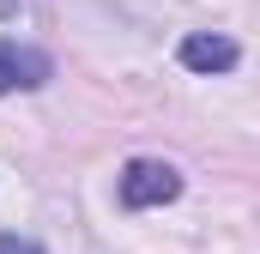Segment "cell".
I'll list each match as a JSON object with an SVG mask.
<instances>
[{
    "instance_id": "6da1fadb",
    "label": "cell",
    "mask_w": 260,
    "mask_h": 254,
    "mask_svg": "<svg viewBox=\"0 0 260 254\" xmlns=\"http://www.w3.org/2000/svg\"><path fill=\"white\" fill-rule=\"evenodd\" d=\"M182 194V176L170 170V164H157V157H139L121 170V200H127L133 212H145V206H164V200H176Z\"/></svg>"
},
{
    "instance_id": "7a4b0ae2",
    "label": "cell",
    "mask_w": 260,
    "mask_h": 254,
    "mask_svg": "<svg viewBox=\"0 0 260 254\" xmlns=\"http://www.w3.org/2000/svg\"><path fill=\"white\" fill-rule=\"evenodd\" d=\"M182 67H194V73H230L236 67V43L230 37H188L182 43Z\"/></svg>"
},
{
    "instance_id": "3957f363",
    "label": "cell",
    "mask_w": 260,
    "mask_h": 254,
    "mask_svg": "<svg viewBox=\"0 0 260 254\" xmlns=\"http://www.w3.org/2000/svg\"><path fill=\"white\" fill-rule=\"evenodd\" d=\"M0 61H6V73H12V85H43V79H49V61H43L37 49H12V43H6Z\"/></svg>"
},
{
    "instance_id": "277c9868",
    "label": "cell",
    "mask_w": 260,
    "mask_h": 254,
    "mask_svg": "<svg viewBox=\"0 0 260 254\" xmlns=\"http://www.w3.org/2000/svg\"><path fill=\"white\" fill-rule=\"evenodd\" d=\"M0 254H43L30 236H0Z\"/></svg>"
},
{
    "instance_id": "5b68a950",
    "label": "cell",
    "mask_w": 260,
    "mask_h": 254,
    "mask_svg": "<svg viewBox=\"0 0 260 254\" xmlns=\"http://www.w3.org/2000/svg\"><path fill=\"white\" fill-rule=\"evenodd\" d=\"M0 91H12V73H6V61H0Z\"/></svg>"
}]
</instances>
